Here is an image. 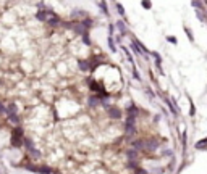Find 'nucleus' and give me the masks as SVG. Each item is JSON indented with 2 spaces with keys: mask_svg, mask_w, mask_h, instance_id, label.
I'll use <instances>...</instances> for the list:
<instances>
[{
  "mask_svg": "<svg viewBox=\"0 0 207 174\" xmlns=\"http://www.w3.org/2000/svg\"><path fill=\"white\" fill-rule=\"evenodd\" d=\"M23 134H25L23 128H20V124H16V128H13V131H12V137H10L12 147H15V148L23 147V139H25Z\"/></svg>",
  "mask_w": 207,
  "mask_h": 174,
  "instance_id": "1",
  "label": "nucleus"
},
{
  "mask_svg": "<svg viewBox=\"0 0 207 174\" xmlns=\"http://www.w3.org/2000/svg\"><path fill=\"white\" fill-rule=\"evenodd\" d=\"M60 23H62V21H60V18L55 15V13L52 11V10H49V16H47L45 24H49V26H58Z\"/></svg>",
  "mask_w": 207,
  "mask_h": 174,
  "instance_id": "2",
  "label": "nucleus"
},
{
  "mask_svg": "<svg viewBox=\"0 0 207 174\" xmlns=\"http://www.w3.org/2000/svg\"><path fill=\"white\" fill-rule=\"evenodd\" d=\"M134 119L136 118H130L128 116V121H126V134H134L136 132V129H134Z\"/></svg>",
  "mask_w": 207,
  "mask_h": 174,
  "instance_id": "3",
  "label": "nucleus"
},
{
  "mask_svg": "<svg viewBox=\"0 0 207 174\" xmlns=\"http://www.w3.org/2000/svg\"><path fill=\"white\" fill-rule=\"evenodd\" d=\"M107 110H109L112 118H117V119L121 118V111L118 110V108H115V106H107Z\"/></svg>",
  "mask_w": 207,
  "mask_h": 174,
  "instance_id": "4",
  "label": "nucleus"
},
{
  "mask_svg": "<svg viewBox=\"0 0 207 174\" xmlns=\"http://www.w3.org/2000/svg\"><path fill=\"white\" fill-rule=\"evenodd\" d=\"M47 16H49V10H39V11L36 13V18L39 21H42V23L47 21Z\"/></svg>",
  "mask_w": 207,
  "mask_h": 174,
  "instance_id": "5",
  "label": "nucleus"
},
{
  "mask_svg": "<svg viewBox=\"0 0 207 174\" xmlns=\"http://www.w3.org/2000/svg\"><path fill=\"white\" fill-rule=\"evenodd\" d=\"M7 119L13 124H20V116H18V113H7Z\"/></svg>",
  "mask_w": 207,
  "mask_h": 174,
  "instance_id": "6",
  "label": "nucleus"
},
{
  "mask_svg": "<svg viewBox=\"0 0 207 174\" xmlns=\"http://www.w3.org/2000/svg\"><path fill=\"white\" fill-rule=\"evenodd\" d=\"M126 111H128V116H130V118H136V116H138V108H136L134 103H131Z\"/></svg>",
  "mask_w": 207,
  "mask_h": 174,
  "instance_id": "7",
  "label": "nucleus"
},
{
  "mask_svg": "<svg viewBox=\"0 0 207 174\" xmlns=\"http://www.w3.org/2000/svg\"><path fill=\"white\" fill-rule=\"evenodd\" d=\"M157 147H159V144L155 142V140H146V148H144V150L150 152V150H155Z\"/></svg>",
  "mask_w": 207,
  "mask_h": 174,
  "instance_id": "8",
  "label": "nucleus"
},
{
  "mask_svg": "<svg viewBox=\"0 0 207 174\" xmlns=\"http://www.w3.org/2000/svg\"><path fill=\"white\" fill-rule=\"evenodd\" d=\"M7 113H18V106L15 102H10L7 105Z\"/></svg>",
  "mask_w": 207,
  "mask_h": 174,
  "instance_id": "9",
  "label": "nucleus"
},
{
  "mask_svg": "<svg viewBox=\"0 0 207 174\" xmlns=\"http://www.w3.org/2000/svg\"><path fill=\"white\" fill-rule=\"evenodd\" d=\"M23 145L28 148V150H31V148H34V142H32L31 139H28V137H25L23 139Z\"/></svg>",
  "mask_w": 207,
  "mask_h": 174,
  "instance_id": "10",
  "label": "nucleus"
},
{
  "mask_svg": "<svg viewBox=\"0 0 207 174\" xmlns=\"http://www.w3.org/2000/svg\"><path fill=\"white\" fill-rule=\"evenodd\" d=\"M128 158H130V161H136V160H138V152H136V150H130Z\"/></svg>",
  "mask_w": 207,
  "mask_h": 174,
  "instance_id": "11",
  "label": "nucleus"
},
{
  "mask_svg": "<svg viewBox=\"0 0 207 174\" xmlns=\"http://www.w3.org/2000/svg\"><path fill=\"white\" fill-rule=\"evenodd\" d=\"M117 27H118V31L121 32V34H126V27H125L123 21H117Z\"/></svg>",
  "mask_w": 207,
  "mask_h": 174,
  "instance_id": "12",
  "label": "nucleus"
},
{
  "mask_svg": "<svg viewBox=\"0 0 207 174\" xmlns=\"http://www.w3.org/2000/svg\"><path fill=\"white\" fill-rule=\"evenodd\" d=\"M81 24H83L84 29H89V27L92 26V20H89V18H86V20H84V21L81 23Z\"/></svg>",
  "mask_w": 207,
  "mask_h": 174,
  "instance_id": "13",
  "label": "nucleus"
},
{
  "mask_svg": "<svg viewBox=\"0 0 207 174\" xmlns=\"http://www.w3.org/2000/svg\"><path fill=\"white\" fill-rule=\"evenodd\" d=\"M37 172H54V169L47 168V166H39L37 168Z\"/></svg>",
  "mask_w": 207,
  "mask_h": 174,
  "instance_id": "14",
  "label": "nucleus"
},
{
  "mask_svg": "<svg viewBox=\"0 0 207 174\" xmlns=\"http://www.w3.org/2000/svg\"><path fill=\"white\" fill-rule=\"evenodd\" d=\"M115 7H117V10H118L120 15L125 18V8H123V5H121V3H115Z\"/></svg>",
  "mask_w": 207,
  "mask_h": 174,
  "instance_id": "15",
  "label": "nucleus"
},
{
  "mask_svg": "<svg viewBox=\"0 0 207 174\" xmlns=\"http://www.w3.org/2000/svg\"><path fill=\"white\" fill-rule=\"evenodd\" d=\"M109 47H110V50L112 52H117V47H115V44H113V37H109Z\"/></svg>",
  "mask_w": 207,
  "mask_h": 174,
  "instance_id": "16",
  "label": "nucleus"
},
{
  "mask_svg": "<svg viewBox=\"0 0 207 174\" xmlns=\"http://www.w3.org/2000/svg\"><path fill=\"white\" fill-rule=\"evenodd\" d=\"M97 103H99V97H91L89 98V105L91 106H96Z\"/></svg>",
  "mask_w": 207,
  "mask_h": 174,
  "instance_id": "17",
  "label": "nucleus"
},
{
  "mask_svg": "<svg viewBox=\"0 0 207 174\" xmlns=\"http://www.w3.org/2000/svg\"><path fill=\"white\" fill-rule=\"evenodd\" d=\"M205 144H207V137H205V139H202L201 142H197V144H196V148H204V147H205Z\"/></svg>",
  "mask_w": 207,
  "mask_h": 174,
  "instance_id": "18",
  "label": "nucleus"
},
{
  "mask_svg": "<svg viewBox=\"0 0 207 174\" xmlns=\"http://www.w3.org/2000/svg\"><path fill=\"white\" fill-rule=\"evenodd\" d=\"M121 50H125V55H126V58L130 60V63H134V60H133V56H131V53H130V52L126 50L125 47H121Z\"/></svg>",
  "mask_w": 207,
  "mask_h": 174,
  "instance_id": "19",
  "label": "nucleus"
},
{
  "mask_svg": "<svg viewBox=\"0 0 207 174\" xmlns=\"http://www.w3.org/2000/svg\"><path fill=\"white\" fill-rule=\"evenodd\" d=\"M99 5H100V8H102V11L105 13V15H109V8H107V5H105V2H100V3H99Z\"/></svg>",
  "mask_w": 207,
  "mask_h": 174,
  "instance_id": "20",
  "label": "nucleus"
},
{
  "mask_svg": "<svg viewBox=\"0 0 207 174\" xmlns=\"http://www.w3.org/2000/svg\"><path fill=\"white\" fill-rule=\"evenodd\" d=\"M0 115H7V106L0 102Z\"/></svg>",
  "mask_w": 207,
  "mask_h": 174,
  "instance_id": "21",
  "label": "nucleus"
},
{
  "mask_svg": "<svg viewBox=\"0 0 207 174\" xmlns=\"http://www.w3.org/2000/svg\"><path fill=\"white\" fill-rule=\"evenodd\" d=\"M79 68H81V69H84V71H86V69H87L89 66L86 65V62H79Z\"/></svg>",
  "mask_w": 207,
  "mask_h": 174,
  "instance_id": "22",
  "label": "nucleus"
},
{
  "mask_svg": "<svg viewBox=\"0 0 207 174\" xmlns=\"http://www.w3.org/2000/svg\"><path fill=\"white\" fill-rule=\"evenodd\" d=\"M189 115H191V116L196 115V108H194V105H192V102H191V108H189Z\"/></svg>",
  "mask_w": 207,
  "mask_h": 174,
  "instance_id": "23",
  "label": "nucleus"
},
{
  "mask_svg": "<svg viewBox=\"0 0 207 174\" xmlns=\"http://www.w3.org/2000/svg\"><path fill=\"white\" fill-rule=\"evenodd\" d=\"M143 7L149 10V8H150V2H149V0H143Z\"/></svg>",
  "mask_w": 207,
  "mask_h": 174,
  "instance_id": "24",
  "label": "nucleus"
},
{
  "mask_svg": "<svg viewBox=\"0 0 207 174\" xmlns=\"http://www.w3.org/2000/svg\"><path fill=\"white\" fill-rule=\"evenodd\" d=\"M133 76H134V79H138V81H139V73H138V69H136V68H133Z\"/></svg>",
  "mask_w": 207,
  "mask_h": 174,
  "instance_id": "25",
  "label": "nucleus"
},
{
  "mask_svg": "<svg viewBox=\"0 0 207 174\" xmlns=\"http://www.w3.org/2000/svg\"><path fill=\"white\" fill-rule=\"evenodd\" d=\"M192 7H196V8H201V3H199V0H192Z\"/></svg>",
  "mask_w": 207,
  "mask_h": 174,
  "instance_id": "26",
  "label": "nucleus"
},
{
  "mask_svg": "<svg viewBox=\"0 0 207 174\" xmlns=\"http://www.w3.org/2000/svg\"><path fill=\"white\" fill-rule=\"evenodd\" d=\"M185 31H186V34H188V37H189V40H192V34H191L189 27H185Z\"/></svg>",
  "mask_w": 207,
  "mask_h": 174,
  "instance_id": "27",
  "label": "nucleus"
},
{
  "mask_svg": "<svg viewBox=\"0 0 207 174\" xmlns=\"http://www.w3.org/2000/svg\"><path fill=\"white\" fill-rule=\"evenodd\" d=\"M167 40H170L172 44H176V39H175V37H173V36H170V37H167Z\"/></svg>",
  "mask_w": 207,
  "mask_h": 174,
  "instance_id": "28",
  "label": "nucleus"
},
{
  "mask_svg": "<svg viewBox=\"0 0 207 174\" xmlns=\"http://www.w3.org/2000/svg\"><path fill=\"white\" fill-rule=\"evenodd\" d=\"M109 31H110V36L113 34V31H115V24H110V26H109Z\"/></svg>",
  "mask_w": 207,
  "mask_h": 174,
  "instance_id": "29",
  "label": "nucleus"
}]
</instances>
